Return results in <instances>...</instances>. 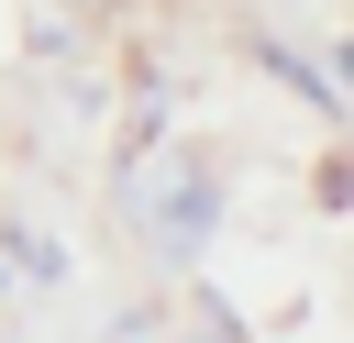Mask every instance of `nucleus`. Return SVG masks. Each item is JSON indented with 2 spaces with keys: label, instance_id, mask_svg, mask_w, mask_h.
Wrapping results in <instances>:
<instances>
[{
  "label": "nucleus",
  "instance_id": "1",
  "mask_svg": "<svg viewBox=\"0 0 354 343\" xmlns=\"http://www.w3.org/2000/svg\"><path fill=\"white\" fill-rule=\"evenodd\" d=\"M199 232H210V188H199V177H188V188H177V199H166V254H188V243H199Z\"/></svg>",
  "mask_w": 354,
  "mask_h": 343
}]
</instances>
